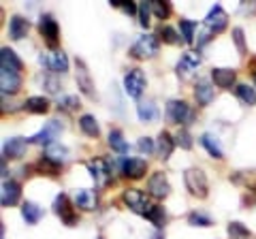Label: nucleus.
Instances as JSON below:
<instances>
[{
	"mask_svg": "<svg viewBox=\"0 0 256 239\" xmlns=\"http://www.w3.org/2000/svg\"><path fill=\"white\" fill-rule=\"evenodd\" d=\"M184 184H186L188 192L196 198H207L210 194V182L201 169H188L184 173Z\"/></svg>",
	"mask_w": 256,
	"mask_h": 239,
	"instance_id": "obj_1",
	"label": "nucleus"
},
{
	"mask_svg": "<svg viewBox=\"0 0 256 239\" xmlns=\"http://www.w3.org/2000/svg\"><path fill=\"white\" fill-rule=\"evenodd\" d=\"M158 50H160L158 38L154 34H143L130 47V56L132 58H139V60H148V58H154L158 54Z\"/></svg>",
	"mask_w": 256,
	"mask_h": 239,
	"instance_id": "obj_2",
	"label": "nucleus"
},
{
	"mask_svg": "<svg viewBox=\"0 0 256 239\" xmlns=\"http://www.w3.org/2000/svg\"><path fill=\"white\" fill-rule=\"evenodd\" d=\"M64 130V126L58 122V120H50L41 130H38L36 134H32V137L28 139V143H34V146H45L50 148L52 143H56V139L60 137V132Z\"/></svg>",
	"mask_w": 256,
	"mask_h": 239,
	"instance_id": "obj_3",
	"label": "nucleus"
},
{
	"mask_svg": "<svg viewBox=\"0 0 256 239\" xmlns=\"http://www.w3.org/2000/svg\"><path fill=\"white\" fill-rule=\"evenodd\" d=\"M122 201L126 203L128 210L134 212V214H139V216H148V212L152 210V205L148 203V196L143 194L139 188H128V190H124Z\"/></svg>",
	"mask_w": 256,
	"mask_h": 239,
	"instance_id": "obj_4",
	"label": "nucleus"
},
{
	"mask_svg": "<svg viewBox=\"0 0 256 239\" xmlns=\"http://www.w3.org/2000/svg\"><path fill=\"white\" fill-rule=\"evenodd\" d=\"M146 86H148V79L143 75L141 68H130L124 75V92L130 98H139L143 94V90H146Z\"/></svg>",
	"mask_w": 256,
	"mask_h": 239,
	"instance_id": "obj_5",
	"label": "nucleus"
},
{
	"mask_svg": "<svg viewBox=\"0 0 256 239\" xmlns=\"http://www.w3.org/2000/svg\"><path fill=\"white\" fill-rule=\"evenodd\" d=\"M164 116L171 124H188V120L192 118V111L186 100H169L164 109Z\"/></svg>",
	"mask_w": 256,
	"mask_h": 239,
	"instance_id": "obj_6",
	"label": "nucleus"
},
{
	"mask_svg": "<svg viewBox=\"0 0 256 239\" xmlns=\"http://www.w3.org/2000/svg\"><path fill=\"white\" fill-rule=\"evenodd\" d=\"M38 62L41 64H45L50 70H54V73H66L68 70V58H66V54H64L62 50H54L50 54H41L38 56Z\"/></svg>",
	"mask_w": 256,
	"mask_h": 239,
	"instance_id": "obj_7",
	"label": "nucleus"
},
{
	"mask_svg": "<svg viewBox=\"0 0 256 239\" xmlns=\"http://www.w3.org/2000/svg\"><path fill=\"white\" fill-rule=\"evenodd\" d=\"M38 30H41V34L45 36L47 47H56V45H58V41H60V26H58V22H56L50 13L41 15Z\"/></svg>",
	"mask_w": 256,
	"mask_h": 239,
	"instance_id": "obj_8",
	"label": "nucleus"
},
{
	"mask_svg": "<svg viewBox=\"0 0 256 239\" xmlns=\"http://www.w3.org/2000/svg\"><path fill=\"white\" fill-rule=\"evenodd\" d=\"M54 212L62 218V222H64L66 226H75V224H77V216H75V212H73V205H70L68 196L64 194V192L56 196V201H54Z\"/></svg>",
	"mask_w": 256,
	"mask_h": 239,
	"instance_id": "obj_9",
	"label": "nucleus"
},
{
	"mask_svg": "<svg viewBox=\"0 0 256 239\" xmlns=\"http://www.w3.org/2000/svg\"><path fill=\"white\" fill-rule=\"evenodd\" d=\"M148 190H150L152 196H156V198H166V196L171 194V184H169V180H166V175H164L162 171H156V173L148 180Z\"/></svg>",
	"mask_w": 256,
	"mask_h": 239,
	"instance_id": "obj_10",
	"label": "nucleus"
},
{
	"mask_svg": "<svg viewBox=\"0 0 256 239\" xmlns=\"http://www.w3.org/2000/svg\"><path fill=\"white\" fill-rule=\"evenodd\" d=\"M226 24H228L226 11H224L220 4H214L212 11L207 13V18H205V28L212 30V32H222V30L226 28Z\"/></svg>",
	"mask_w": 256,
	"mask_h": 239,
	"instance_id": "obj_11",
	"label": "nucleus"
},
{
	"mask_svg": "<svg viewBox=\"0 0 256 239\" xmlns=\"http://www.w3.org/2000/svg\"><path fill=\"white\" fill-rule=\"evenodd\" d=\"M22 196V188L15 180H4L2 182V190H0V205L2 207H13L18 205Z\"/></svg>",
	"mask_w": 256,
	"mask_h": 239,
	"instance_id": "obj_12",
	"label": "nucleus"
},
{
	"mask_svg": "<svg viewBox=\"0 0 256 239\" xmlns=\"http://www.w3.org/2000/svg\"><path fill=\"white\" fill-rule=\"evenodd\" d=\"M26 150H28V139H22V137H11L4 141L2 146V156L4 160L11 158V160H18V158L26 156Z\"/></svg>",
	"mask_w": 256,
	"mask_h": 239,
	"instance_id": "obj_13",
	"label": "nucleus"
},
{
	"mask_svg": "<svg viewBox=\"0 0 256 239\" xmlns=\"http://www.w3.org/2000/svg\"><path fill=\"white\" fill-rule=\"evenodd\" d=\"M88 171H90V175L94 178V182L98 186H105L107 182L111 180V166H109L107 160H100V158L88 162Z\"/></svg>",
	"mask_w": 256,
	"mask_h": 239,
	"instance_id": "obj_14",
	"label": "nucleus"
},
{
	"mask_svg": "<svg viewBox=\"0 0 256 239\" xmlns=\"http://www.w3.org/2000/svg\"><path fill=\"white\" fill-rule=\"evenodd\" d=\"M73 205L79 207L84 212H94L98 207V194L94 190H88V188H82L75 192V198H73Z\"/></svg>",
	"mask_w": 256,
	"mask_h": 239,
	"instance_id": "obj_15",
	"label": "nucleus"
},
{
	"mask_svg": "<svg viewBox=\"0 0 256 239\" xmlns=\"http://www.w3.org/2000/svg\"><path fill=\"white\" fill-rule=\"evenodd\" d=\"M148 171V162L143 158H126L122 160V173L124 178H130V180H141Z\"/></svg>",
	"mask_w": 256,
	"mask_h": 239,
	"instance_id": "obj_16",
	"label": "nucleus"
},
{
	"mask_svg": "<svg viewBox=\"0 0 256 239\" xmlns=\"http://www.w3.org/2000/svg\"><path fill=\"white\" fill-rule=\"evenodd\" d=\"M75 64H77V73H75L77 88L86 94V96H90V98H92V96H94V82H92V77H90V70L86 68L84 60H77Z\"/></svg>",
	"mask_w": 256,
	"mask_h": 239,
	"instance_id": "obj_17",
	"label": "nucleus"
},
{
	"mask_svg": "<svg viewBox=\"0 0 256 239\" xmlns=\"http://www.w3.org/2000/svg\"><path fill=\"white\" fill-rule=\"evenodd\" d=\"M235 79H237V73L233 68H212V82L220 88V90H230L235 86Z\"/></svg>",
	"mask_w": 256,
	"mask_h": 239,
	"instance_id": "obj_18",
	"label": "nucleus"
},
{
	"mask_svg": "<svg viewBox=\"0 0 256 239\" xmlns=\"http://www.w3.org/2000/svg\"><path fill=\"white\" fill-rule=\"evenodd\" d=\"M24 68V62L18 58V54L9 47L0 50V70H11V73H20Z\"/></svg>",
	"mask_w": 256,
	"mask_h": 239,
	"instance_id": "obj_19",
	"label": "nucleus"
},
{
	"mask_svg": "<svg viewBox=\"0 0 256 239\" xmlns=\"http://www.w3.org/2000/svg\"><path fill=\"white\" fill-rule=\"evenodd\" d=\"M0 88L2 94H18L22 88V75L20 73H11V70H0Z\"/></svg>",
	"mask_w": 256,
	"mask_h": 239,
	"instance_id": "obj_20",
	"label": "nucleus"
},
{
	"mask_svg": "<svg viewBox=\"0 0 256 239\" xmlns=\"http://www.w3.org/2000/svg\"><path fill=\"white\" fill-rule=\"evenodd\" d=\"M214 86L207 82V79H198L196 82V86H194V98H196V102L201 107H207V105H212L214 102Z\"/></svg>",
	"mask_w": 256,
	"mask_h": 239,
	"instance_id": "obj_21",
	"label": "nucleus"
},
{
	"mask_svg": "<svg viewBox=\"0 0 256 239\" xmlns=\"http://www.w3.org/2000/svg\"><path fill=\"white\" fill-rule=\"evenodd\" d=\"M30 30V22L26 18H22V15H11L9 20V36L13 41H22L24 36L28 34Z\"/></svg>",
	"mask_w": 256,
	"mask_h": 239,
	"instance_id": "obj_22",
	"label": "nucleus"
},
{
	"mask_svg": "<svg viewBox=\"0 0 256 239\" xmlns=\"http://www.w3.org/2000/svg\"><path fill=\"white\" fill-rule=\"evenodd\" d=\"M203 62L201 54L198 52H186L182 56V60L178 62V73H190V70H196V66Z\"/></svg>",
	"mask_w": 256,
	"mask_h": 239,
	"instance_id": "obj_23",
	"label": "nucleus"
},
{
	"mask_svg": "<svg viewBox=\"0 0 256 239\" xmlns=\"http://www.w3.org/2000/svg\"><path fill=\"white\" fill-rule=\"evenodd\" d=\"M178 146V143H175V139L171 137L169 132L166 130H162L158 134V158H162V160H169V156L173 154V148Z\"/></svg>",
	"mask_w": 256,
	"mask_h": 239,
	"instance_id": "obj_24",
	"label": "nucleus"
},
{
	"mask_svg": "<svg viewBox=\"0 0 256 239\" xmlns=\"http://www.w3.org/2000/svg\"><path fill=\"white\" fill-rule=\"evenodd\" d=\"M79 128H82V132L86 134V137H92V139H96L100 134V126H98V122H96V118L90 116V114H84L82 118H79Z\"/></svg>",
	"mask_w": 256,
	"mask_h": 239,
	"instance_id": "obj_25",
	"label": "nucleus"
},
{
	"mask_svg": "<svg viewBox=\"0 0 256 239\" xmlns=\"http://www.w3.org/2000/svg\"><path fill=\"white\" fill-rule=\"evenodd\" d=\"M137 116L141 122H154V120H158V107L154 105L152 100H139L137 102Z\"/></svg>",
	"mask_w": 256,
	"mask_h": 239,
	"instance_id": "obj_26",
	"label": "nucleus"
},
{
	"mask_svg": "<svg viewBox=\"0 0 256 239\" xmlns=\"http://www.w3.org/2000/svg\"><path fill=\"white\" fill-rule=\"evenodd\" d=\"M201 146L207 150V154H210L212 158H216V160H222V158H224V152H222L220 143H218V139H216L212 132L203 134V137H201Z\"/></svg>",
	"mask_w": 256,
	"mask_h": 239,
	"instance_id": "obj_27",
	"label": "nucleus"
},
{
	"mask_svg": "<svg viewBox=\"0 0 256 239\" xmlns=\"http://www.w3.org/2000/svg\"><path fill=\"white\" fill-rule=\"evenodd\" d=\"M22 218L26 220V224H36V222L43 218V210L36 203L26 201L22 205Z\"/></svg>",
	"mask_w": 256,
	"mask_h": 239,
	"instance_id": "obj_28",
	"label": "nucleus"
},
{
	"mask_svg": "<svg viewBox=\"0 0 256 239\" xmlns=\"http://www.w3.org/2000/svg\"><path fill=\"white\" fill-rule=\"evenodd\" d=\"M109 148L114 150V152H118V154H128V150H130V146H128V141L124 139V134H122V130H111L109 132Z\"/></svg>",
	"mask_w": 256,
	"mask_h": 239,
	"instance_id": "obj_29",
	"label": "nucleus"
},
{
	"mask_svg": "<svg viewBox=\"0 0 256 239\" xmlns=\"http://www.w3.org/2000/svg\"><path fill=\"white\" fill-rule=\"evenodd\" d=\"M50 105L52 102L43 96H30V98H26V102H24V107H26V111H30V114H47V111H50Z\"/></svg>",
	"mask_w": 256,
	"mask_h": 239,
	"instance_id": "obj_30",
	"label": "nucleus"
},
{
	"mask_svg": "<svg viewBox=\"0 0 256 239\" xmlns=\"http://www.w3.org/2000/svg\"><path fill=\"white\" fill-rule=\"evenodd\" d=\"M235 92H237V98L244 102V105L248 107H254L256 105V90L252 86H248V84H239L235 88Z\"/></svg>",
	"mask_w": 256,
	"mask_h": 239,
	"instance_id": "obj_31",
	"label": "nucleus"
},
{
	"mask_svg": "<svg viewBox=\"0 0 256 239\" xmlns=\"http://www.w3.org/2000/svg\"><path fill=\"white\" fill-rule=\"evenodd\" d=\"M45 156L50 158V160H54L56 164H62V162L68 158V150L64 148V146H60L58 141H56V143H52V146L45 150Z\"/></svg>",
	"mask_w": 256,
	"mask_h": 239,
	"instance_id": "obj_32",
	"label": "nucleus"
},
{
	"mask_svg": "<svg viewBox=\"0 0 256 239\" xmlns=\"http://www.w3.org/2000/svg\"><path fill=\"white\" fill-rule=\"evenodd\" d=\"M152 224H154L158 230L164 226V220H166V214H164V207H160V205H152V210L148 212V216H146Z\"/></svg>",
	"mask_w": 256,
	"mask_h": 239,
	"instance_id": "obj_33",
	"label": "nucleus"
},
{
	"mask_svg": "<svg viewBox=\"0 0 256 239\" xmlns=\"http://www.w3.org/2000/svg\"><path fill=\"white\" fill-rule=\"evenodd\" d=\"M188 224L192 226H201V228H207L214 224V220L207 216V214H201V212H190L188 214Z\"/></svg>",
	"mask_w": 256,
	"mask_h": 239,
	"instance_id": "obj_34",
	"label": "nucleus"
},
{
	"mask_svg": "<svg viewBox=\"0 0 256 239\" xmlns=\"http://www.w3.org/2000/svg\"><path fill=\"white\" fill-rule=\"evenodd\" d=\"M180 30L184 36V43H192L194 41V32H196V24L190 20H180Z\"/></svg>",
	"mask_w": 256,
	"mask_h": 239,
	"instance_id": "obj_35",
	"label": "nucleus"
},
{
	"mask_svg": "<svg viewBox=\"0 0 256 239\" xmlns=\"http://www.w3.org/2000/svg\"><path fill=\"white\" fill-rule=\"evenodd\" d=\"M158 34L162 36V41L169 43V45H178L180 41H184V38H180V32L173 26H160V32Z\"/></svg>",
	"mask_w": 256,
	"mask_h": 239,
	"instance_id": "obj_36",
	"label": "nucleus"
},
{
	"mask_svg": "<svg viewBox=\"0 0 256 239\" xmlns=\"http://www.w3.org/2000/svg\"><path fill=\"white\" fill-rule=\"evenodd\" d=\"M228 235H230V239H248L250 237V230H248L242 222H230L228 224Z\"/></svg>",
	"mask_w": 256,
	"mask_h": 239,
	"instance_id": "obj_37",
	"label": "nucleus"
},
{
	"mask_svg": "<svg viewBox=\"0 0 256 239\" xmlns=\"http://www.w3.org/2000/svg\"><path fill=\"white\" fill-rule=\"evenodd\" d=\"M152 13H154L158 20H166L171 13V4L169 2H152Z\"/></svg>",
	"mask_w": 256,
	"mask_h": 239,
	"instance_id": "obj_38",
	"label": "nucleus"
},
{
	"mask_svg": "<svg viewBox=\"0 0 256 239\" xmlns=\"http://www.w3.org/2000/svg\"><path fill=\"white\" fill-rule=\"evenodd\" d=\"M233 43L237 45L239 56H246L248 47H246V38H244V30L242 28H233Z\"/></svg>",
	"mask_w": 256,
	"mask_h": 239,
	"instance_id": "obj_39",
	"label": "nucleus"
},
{
	"mask_svg": "<svg viewBox=\"0 0 256 239\" xmlns=\"http://www.w3.org/2000/svg\"><path fill=\"white\" fill-rule=\"evenodd\" d=\"M150 15H152V2H141L139 4V24L143 28L150 26Z\"/></svg>",
	"mask_w": 256,
	"mask_h": 239,
	"instance_id": "obj_40",
	"label": "nucleus"
},
{
	"mask_svg": "<svg viewBox=\"0 0 256 239\" xmlns=\"http://www.w3.org/2000/svg\"><path fill=\"white\" fill-rule=\"evenodd\" d=\"M36 166H38L41 171H47V175H56V173H58V169H60V164H56V162L50 160L47 156H43L41 160L36 162Z\"/></svg>",
	"mask_w": 256,
	"mask_h": 239,
	"instance_id": "obj_41",
	"label": "nucleus"
},
{
	"mask_svg": "<svg viewBox=\"0 0 256 239\" xmlns=\"http://www.w3.org/2000/svg\"><path fill=\"white\" fill-rule=\"evenodd\" d=\"M175 143H178L180 148H184V150H190V148H192V137H190V132H188L186 128H182V130L178 132V137H175Z\"/></svg>",
	"mask_w": 256,
	"mask_h": 239,
	"instance_id": "obj_42",
	"label": "nucleus"
},
{
	"mask_svg": "<svg viewBox=\"0 0 256 239\" xmlns=\"http://www.w3.org/2000/svg\"><path fill=\"white\" fill-rule=\"evenodd\" d=\"M137 148H139L141 154H152L154 152V141H152L150 137H141L139 143H137Z\"/></svg>",
	"mask_w": 256,
	"mask_h": 239,
	"instance_id": "obj_43",
	"label": "nucleus"
},
{
	"mask_svg": "<svg viewBox=\"0 0 256 239\" xmlns=\"http://www.w3.org/2000/svg\"><path fill=\"white\" fill-rule=\"evenodd\" d=\"M60 109H68V111H73V109H77L79 107V98L77 96H64V98H60Z\"/></svg>",
	"mask_w": 256,
	"mask_h": 239,
	"instance_id": "obj_44",
	"label": "nucleus"
},
{
	"mask_svg": "<svg viewBox=\"0 0 256 239\" xmlns=\"http://www.w3.org/2000/svg\"><path fill=\"white\" fill-rule=\"evenodd\" d=\"M43 84H45V90L50 92V94H58L60 92V82L56 77H45Z\"/></svg>",
	"mask_w": 256,
	"mask_h": 239,
	"instance_id": "obj_45",
	"label": "nucleus"
},
{
	"mask_svg": "<svg viewBox=\"0 0 256 239\" xmlns=\"http://www.w3.org/2000/svg\"><path fill=\"white\" fill-rule=\"evenodd\" d=\"M114 6H120V9H124V13H128V15H134V13L139 11L137 6L132 4V2H122V0H116Z\"/></svg>",
	"mask_w": 256,
	"mask_h": 239,
	"instance_id": "obj_46",
	"label": "nucleus"
},
{
	"mask_svg": "<svg viewBox=\"0 0 256 239\" xmlns=\"http://www.w3.org/2000/svg\"><path fill=\"white\" fill-rule=\"evenodd\" d=\"M210 38H212V30H203V32L198 34V45H205Z\"/></svg>",
	"mask_w": 256,
	"mask_h": 239,
	"instance_id": "obj_47",
	"label": "nucleus"
},
{
	"mask_svg": "<svg viewBox=\"0 0 256 239\" xmlns=\"http://www.w3.org/2000/svg\"><path fill=\"white\" fill-rule=\"evenodd\" d=\"M152 239H164V235H162V233H160V230H158L156 235H152Z\"/></svg>",
	"mask_w": 256,
	"mask_h": 239,
	"instance_id": "obj_48",
	"label": "nucleus"
},
{
	"mask_svg": "<svg viewBox=\"0 0 256 239\" xmlns=\"http://www.w3.org/2000/svg\"><path fill=\"white\" fill-rule=\"evenodd\" d=\"M254 86H256V70H254Z\"/></svg>",
	"mask_w": 256,
	"mask_h": 239,
	"instance_id": "obj_49",
	"label": "nucleus"
},
{
	"mask_svg": "<svg viewBox=\"0 0 256 239\" xmlns=\"http://www.w3.org/2000/svg\"><path fill=\"white\" fill-rule=\"evenodd\" d=\"M96 239H102V237H96Z\"/></svg>",
	"mask_w": 256,
	"mask_h": 239,
	"instance_id": "obj_50",
	"label": "nucleus"
}]
</instances>
